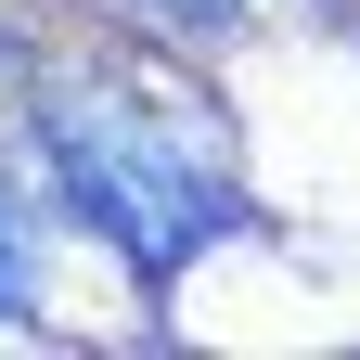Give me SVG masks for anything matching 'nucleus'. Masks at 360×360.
I'll return each instance as SVG.
<instances>
[{
  "mask_svg": "<svg viewBox=\"0 0 360 360\" xmlns=\"http://www.w3.org/2000/svg\"><path fill=\"white\" fill-rule=\"evenodd\" d=\"M39 155L65 180L77 232H103L142 283H180L206 245L245 232V193H232V167H219V142L193 116H167L155 90H116V77L39 90Z\"/></svg>",
  "mask_w": 360,
  "mask_h": 360,
  "instance_id": "nucleus-1",
  "label": "nucleus"
},
{
  "mask_svg": "<svg viewBox=\"0 0 360 360\" xmlns=\"http://www.w3.org/2000/svg\"><path fill=\"white\" fill-rule=\"evenodd\" d=\"M26 296H39V257H26V206H13V180H0V322H26Z\"/></svg>",
  "mask_w": 360,
  "mask_h": 360,
  "instance_id": "nucleus-2",
  "label": "nucleus"
},
{
  "mask_svg": "<svg viewBox=\"0 0 360 360\" xmlns=\"http://www.w3.org/2000/svg\"><path fill=\"white\" fill-rule=\"evenodd\" d=\"M155 26H180V39H232L245 13H270V0H142Z\"/></svg>",
  "mask_w": 360,
  "mask_h": 360,
  "instance_id": "nucleus-3",
  "label": "nucleus"
}]
</instances>
